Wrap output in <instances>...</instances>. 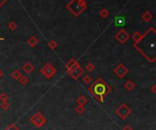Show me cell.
I'll list each match as a JSON object with an SVG mask.
<instances>
[{"label":"cell","mask_w":156,"mask_h":130,"mask_svg":"<svg viewBox=\"0 0 156 130\" xmlns=\"http://www.w3.org/2000/svg\"><path fill=\"white\" fill-rule=\"evenodd\" d=\"M156 31L154 27H150L142 36L140 40L134 42L133 47L150 62L155 61Z\"/></svg>","instance_id":"1"},{"label":"cell","mask_w":156,"mask_h":130,"mask_svg":"<svg viewBox=\"0 0 156 130\" xmlns=\"http://www.w3.org/2000/svg\"><path fill=\"white\" fill-rule=\"evenodd\" d=\"M66 8L74 16H79L86 10L87 2L86 0H71L66 5Z\"/></svg>","instance_id":"2"},{"label":"cell","mask_w":156,"mask_h":130,"mask_svg":"<svg viewBox=\"0 0 156 130\" xmlns=\"http://www.w3.org/2000/svg\"><path fill=\"white\" fill-rule=\"evenodd\" d=\"M91 91L93 92L94 96H96L101 100H102L101 97L103 96H105L110 91V86L106 83H104L103 81H101V79H99V81H97L92 86Z\"/></svg>","instance_id":"3"},{"label":"cell","mask_w":156,"mask_h":130,"mask_svg":"<svg viewBox=\"0 0 156 130\" xmlns=\"http://www.w3.org/2000/svg\"><path fill=\"white\" fill-rule=\"evenodd\" d=\"M115 38L118 42H120V44H124V43L130 38V35L124 29H121L119 32L116 34Z\"/></svg>","instance_id":"4"},{"label":"cell","mask_w":156,"mask_h":130,"mask_svg":"<svg viewBox=\"0 0 156 130\" xmlns=\"http://www.w3.org/2000/svg\"><path fill=\"white\" fill-rule=\"evenodd\" d=\"M41 73L44 75L47 78H50L54 74L56 73V69L53 67L51 64H47L45 66L41 69Z\"/></svg>","instance_id":"5"},{"label":"cell","mask_w":156,"mask_h":130,"mask_svg":"<svg viewBox=\"0 0 156 130\" xmlns=\"http://www.w3.org/2000/svg\"><path fill=\"white\" fill-rule=\"evenodd\" d=\"M114 73L116 74L118 77L121 78V77H123L128 73V69H127V67L124 66L123 64H120V65H118L114 68Z\"/></svg>","instance_id":"6"},{"label":"cell","mask_w":156,"mask_h":130,"mask_svg":"<svg viewBox=\"0 0 156 130\" xmlns=\"http://www.w3.org/2000/svg\"><path fill=\"white\" fill-rule=\"evenodd\" d=\"M153 14L151 13V12H149V11H145L144 13L142 14V19L144 21V22H150L152 19H153Z\"/></svg>","instance_id":"7"},{"label":"cell","mask_w":156,"mask_h":130,"mask_svg":"<svg viewBox=\"0 0 156 130\" xmlns=\"http://www.w3.org/2000/svg\"><path fill=\"white\" fill-rule=\"evenodd\" d=\"M28 44L30 47H35L37 44H39V40H37V38H36L35 36H30V38L28 39Z\"/></svg>","instance_id":"8"},{"label":"cell","mask_w":156,"mask_h":130,"mask_svg":"<svg viewBox=\"0 0 156 130\" xmlns=\"http://www.w3.org/2000/svg\"><path fill=\"white\" fill-rule=\"evenodd\" d=\"M23 69H24V71L26 72V73L29 74V73H31L34 70V66L31 65L30 63H26V64L24 65V66H23Z\"/></svg>","instance_id":"9"},{"label":"cell","mask_w":156,"mask_h":130,"mask_svg":"<svg viewBox=\"0 0 156 130\" xmlns=\"http://www.w3.org/2000/svg\"><path fill=\"white\" fill-rule=\"evenodd\" d=\"M99 16H101L102 18H107L109 16V15H110V12H109L108 9L102 8V9L99 10Z\"/></svg>","instance_id":"10"},{"label":"cell","mask_w":156,"mask_h":130,"mask_svg":"<svg viewBox=\"0 0 156 130\" xmlns=\"http://www.w3.org/2000/svg\"><path fill=\"white\" fill-rule=\"evenodd\" d=\"M142 36V35L139 32V31H135V32L133 33V35L132 38H133V41H134V42H137L138 40H140V39H141Z\"/></svg>","instance_id":"11"},{"label":"cell","mask_w":156,"mask_h":130,"mask_svg":"<svg viewBox=\"0 0 156 130\" xmlns=\"http://www.w3.org/2000/svg\"><path fill=\"white\" fill-rule=\"evenodd\" d=\"M124 86H125L127 90H132V89H133V88L135 86V85H134V83H133V81H130V80H129V81H127V82L125 83Z\"/></svg>","instance_id":"12"},{"label":"cell","mask_w":156,"mask_h":130,"mask_svg":"<svg viewBox=\"0 0 156 130\" xmlns=\"http://www.w3.org/2000/svg\"><path fill=\"white\" fill-rule=\"evenodd\" d=\"M11 76H12V77H13L14 79L18 80V78L21 77V73H20L19 70H15V71H13V73L11 74Z\"/></svg>","instance_id":"13"},{"label":"cell","mask_w":156,"mask_h":130,"mask_svg":"<svg viewBox=\"0 0 156 130\" xmlns=\"http://www.w3.org/2000/svg\"><path fill=\"white\" fill-rule=\"evenodd\" d=\"M17 27V24L15 21H12V22H10V23L8 24V28H9L10 30H12V31L16 30Z\"/></svg>","instance_id":"14"},{"label":"cell","mask_w":156,"mask_h":130,"mask_svg":"<svg viewBox=\"0 0 156 130\" xmlns=\"http://www.w3.org/2000/svg\"><path fill=\"white\" fill-rule=\"evenodd\" d=\"M48 47H50L52 50H54V49H56L58 47V44H57V42H55V41L52 40V41H50L48 43Z\"/></svg>","instance_id":"15"},{"label":"cell","mask_w":156,"mask_h":130,"mask_svg":"<svg viewBox=\"0 0 156 130\" xmlns=\"http://www.w3.org/2000/svg\"><path fill=\"white\" fill-rule=\"evenodd\" d=\"M18 80H19L20 83L23 84V85H25V84L28 83V77H26L25 76H21L19 78H18Z\"/></svg>","instance_id":"16"},{"label":"cell","mask_w":156,"mask_h":130,"mask_svg":"<svg viewBox=\"0 0 156 130\" xmlns=\"http://www.w3.org/2000/svg\"><path fill=\"white\" fill-rule=\"evenodd\" d=\"M94 68H95V66L93 64H88V66H87V70H88L89 72L92 71Z\"/></svg>","instance_id":"17"},{"label":"cell","mask_w":156,"mask_h":130,"mask_svg":"<svg viewBox=\"0 0 156 130\" xmlns=\"http://www.w3.org/2000/svg\"><path fill=\"white\" fill-rule=\"evenodd\" d=\"M83 80H84V82H85L86 84H89V83L91 81V77H90V76H85L84 78H83Z\"/></svg>","instance_id":"18"},{"label":"cell","mask_w":156,"mask_h":130,"mask_svg":"<svg viewBox=\"0 0 156 130\" xmlns=\"http://www.w3.org/2000/svg\"><path fill=\"white\" fill-rule=\"evenodd\" d=\"M78 102H79V104H80V105L85 104V103H86V98L83 97V96H80L79 99H78Z\"/></svg>","instance_id":"19"},{"label":"cell","mask_w":156,"mask_h":130,"mask_svg":"<svg viewBox=\"0 0 156 130\" xmlns=\"http://www.w3.org/2000/svg\"><path fill=\"white\" fill-rule=\"evenodd\" d=\"M7 98H8V96H7V94H2L1 96H0V99H1V100H3V101L7 100Z\"/></svg>","instance_id":"20"},{"label":"cell","mask_w":156,"mask_h":130,"mask_svg":"<svg viewBox=\"0 0 156 130\" xmlns=\"http://www.w3.org/2000/svg\"><path fill=\"white\" fill-rule=\"evenodd\" d=\"M7 1H8V0H0V8H2L3 5L7 3Z\"/></svg>","instance_id":"21"},{"label":"cell","mask_w":156,"mask_h":130,"mask_svg":"<svg viewBox=\"0 0 156 130\" xmlns=\"http://www.w3.org/2000/svg\"><path fill=\"white\" fill-rule=\"evenodd\" d=\"M2 75H3V73H2V71H1V70H0V77H2Z\"/></svg>","instance_id":"22"},{"label":"cell","mask_w":156,"mask_h":130,"mask_svg":"<svg viewBox=\"0 0 156 130\" xmlns=\"http://www.w3.org/2000/svg\"><path fill=\"white\" fill-rule=\"evenodd\" d=\"M0 40H4V38H0Z\"/></svg>","instance_id":"23"}]
</instances>
